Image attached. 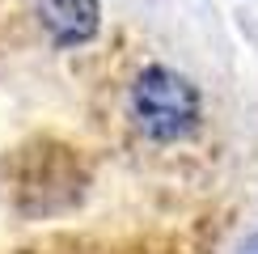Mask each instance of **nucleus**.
Instances as JSON below:
<instances>
[{"mask_svg":"<svg viewBox=\"0 0 258 254\" xmlns=\"http://www.w3.org/2000/svg\"><path fill=\"white\" fill-rule=\"evenodd\" d=\"M38 21L51 47H85L102 30V0H38Z\"/></svg>","mask_w":258,"mask_h":254,"instance_id":"obj_2","label":"nucleus"},{"mask_svg":"<svg viewBox=\"0 0 258 254\" xmlns=\"http://www.w3.org/2000/svg\"><path fill=\"white\" fill-rule=\"evenodd\" d=\"M127 114H132L136 132L153 144H178L190 140L203 123V98L199 85L182 77L178 68L153 64L132 81L127 93Z\"/></svg>","mask_w":258,"mask_h":254,"instance_id":"obj_1","label":"nucleus"},{"mask_svg":"<svg viewBox=\"0 0 258 254\" xmlns=\"http://www.w3.org/2000/svg\"><path fill=\"white\" fill-rule=\"evenodd\" d=\"M237 254H258V233H250V237L241 241V250H237Z\"/></svg>","mask_w":258,"mask_h":254,"instance_id":"obj_3","label":"nucleus"}]
</instances>
